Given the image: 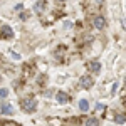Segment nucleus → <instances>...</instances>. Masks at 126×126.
I'll use <instances>...</instances> for the list:
<instances>
[{
	"instance_id": "obj_1",
	"label": "nucleus",
	"mask_w": 126,
	"mask_h": 126,
	"mask_svg": "<svg viewBox=\"0 0 126 126\" xmlns=\"http://www.w3.org/2000/svg\"><path fill=\"white\" fill-rule=\"evenodd\" d=\"M35 108H37L35 101H34V99H30V97H27V99H24V101H22V109H24L25 113H34V111H35Z\"/></svg>"
},
{
	"instance_id": "obj_2",
	"label": "nucleus",
	"mask_w": 126,
	"mask_h": 126,
	"mask_svg": "<svg viewBox=\"0 0 126 126\" xmlns=\"http://www.w3.org/2000/svg\"><path fill=\"white\" fill-rule=\"evenodd\" d=\"M12 37H14V30H12V27H9V25L0 27V39L7 40V39H12Z\"/></svg>"
},
{
	"instance_id": "obj_3",
	"label": "nucleus",
	"mask_w": 126,
	"mask_h": 126,
	"mask_svg": "<svg viewBox=\"0 0 126 126\" xmlns=\"http://www.w3.org/2000/svg\"><path fill=\"white\" fill-rule=\"evenodd\" d=\"M79 84H81V87H84V89H89V87H93L94 81L89 78V76H82V78L79 79Z\"/></svg>"
},
{
	"instance_id": "obj_4",
	"label": "nucleus",
	"mask_w": 126,
	"mask_h": 126,
	"mask_svg": "<svg viewBox=\"0 0 126 126\" xmlns=\"http://www.w3.org/2000/svg\"><path fill=\"white\" fill-rule=\"evenodd\" d=\"M94 27L96 29H104L106 27V19L103 15H96L94 17Z\"/></svg>"
},
{
	"instance_id": "obj_5",
	"label": "nucleus",
	"mask_w": 126,
	"mask_h": 126,
	"mask_svg": "<svg viewBox=\"0 0 126 126\" xmlns=\"http://www.w3.org/2000/svg\"><path fill=\"white\" fill-rule=\"evenodd\" d=\"M0 111H2L3 114H12V113H14V108L5 103V104H2V106H0Z\"/></svg>"
},
{
	"instance_id": "obj_6",
	"label": "nucleus",
	"mask_w": 126,
	"mask_h": 126,
	"mask_svg": "<svg viewBox=\"0 0 126 126\" xmlns=\"http://www.w3.org/2000/svg\"><path fill=\"white\" fill-rule=\"evenodd\" d=\"M89 69H91L94 74H97V72L101 71V64H99V62H91V64H89Z\"/></svg>"
},
{
	"instance_id": "obj_7",
	"label": "nucleus",
	"mask_w": 126,
	"mask_h": 126,
	"mask_svg": "<svg viewBox=\"0 0 126 126\" xmlns=\"http://www.w3.org/2000/svg\"><path fill=\"white\" fill-rule=\"evenodd\" d=\"M56 97H57L59 103H67V99H69L67 94H66V93H62V91H61V93H57V96H56Z\"/></svg>"
},
{
	"instance_id": "obj_8",
	"label": "nucleus",
	"mask_w": 126,
	"mask_h": 126,
	"mask_svg": "<svg viewBox=\"0 0 126 126\" xmlns=\"http://www.w3.org/2000/svg\"><path fill=\"white\" fill-rule=\"evenodd\" d=\"M79 109H81V111H87V109H89V103H87L86 99H81V101H79Z\"/></svg>"
},
{
	"instance_id": "obj_9",
	"label": "nucleus",
	"mask_w": 126,
	"mask_h": 126,
	"mask_svg": "<svg viewBox=\"0 0 126 126\" xmlns=\"http://www.w3.org/2000/svg\"><path fill=\"white\" fill-rule=\"evenodd\" d=\"M86 126H99V121L96 118H87L86 119Z\"/></svg>"
},
{
	"instance_id": "obj_10",
	"label": "nucleus",
	"mask_w": 126,
	"mask_h": 126,
	"mask_svg": "<svg viewBox=\"0 0 126 126\" xmlns=\"http://www.w3.org/2000/svg\"><path fill=\"white\" fill-rule=\"evenodd\" d=\"M34 10H35V12H42V10H44V2H37V3L34 5Z\"/></svg>"
},
{
	"instance_id": "obj_11",
	"label": "nucleus",
	"mask_w": 126,
	"mask_h": 126,
	"mask_svg": "<svg viewBox=\"0 0 126 126\" xmlns=\"http://www.w3.org/2000/svg\"><path fill=\"white\" fill-rule=\"evenodd\" d=\"M7 96H9V89L2 87V89H0V99H5Z\"/></svg>"
},
{
	"instance_id": "obj_12",
	"label": "nucleus",
	"mask_w": 126,
	"mask_h": 126,
	"mask_svg": "<svg viewBox=\"0 0 126 126\" xmlns=\"http://www.w3.org/2000/svg\"><path fill=\"white\" fill-rule=\"evenodd\" d=\"M116 123L118 125H125V114H118L116 116Z\"/></svg>"
},
{
	"instance_id": "obj_13",
	"label": "nucleus",
	"mask_w": 126,
	"mask_h": 126,
	"mask_svg": "<svg viewBox=\"0 0 126 126\" xmlns=\"http://www.w3.org/2000/svg\"><path fill=\"white\" fill-rule=\"evenodd\" d=\"M96 111H97V113H104V104H97Z\"/></svg>"
},
{
	"instance_id": "obj_14",
	"label": "nucleus",
	"mask_w": 126,
	"mask_h": 126,
	"mask_svg": "<svg viewBox=\"0 0 126 126\" xmlns=\"http://www.w3.org/2000/svg\"><path fill=\"white\" fill-rule=\"evenodd\" d=\"M10 56H12L14 59H20V56H19V54H15V52H10Z\"/></svg>"
},
{
	"instance_id": "obj_15",
	"label": "nucleus",
	"mask_w": 126,
	"mask_h": 126,
	"mask_svg": "<svg viewBox=\"0 0 126 126\" xmlns=\"http://www.w3.org/2000/svg\"><path fill=\"white\" fill-rule=\"evenodd\" d=\"M71 25H72V24H71V22H64V27H66V29H69V27H71Z\"/></svg>"
},
{
	"instance_id": "obj_16",
	"label": "nucleus",
	"mask_w": 126,
	"mask_h": 126,
	"mask_svg": "<svg viewBox=\"0 0 126 126\" xmlns=\"http://www.w3.org/2000/svg\"><path fill=\"white\" fill-rule=\"evenodd\" d=\"M103 2H104V0H96V3H103Z\"/></svg>"
},
{
	"instance_id": "obj_17",
	"label": "nucleus",
	"mask_w": 126,
	"mask_h": 126,
	"mask_svg": "<svg viewBox=\"0 0 126 126\" xmlns=\"http://www.w3.org/2000/svg\"><path fill=\"white\" fill-rule=\"evenodd\" d=\"M59 2H64V0H59Z\"/></svg>"
}]
</instances>
